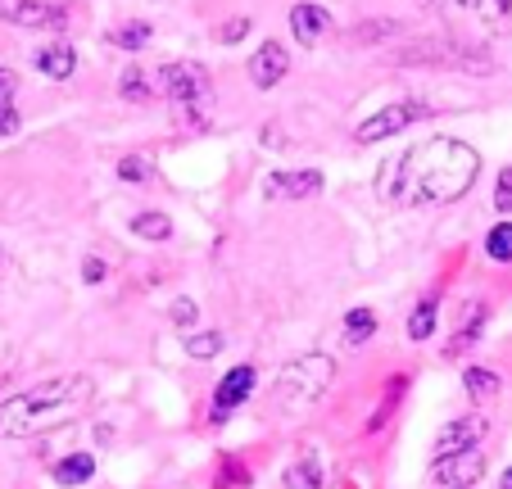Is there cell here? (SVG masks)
Returning a JSON list of instances; mask_svg holds the SVG:
<instances>
[{
	"mask_svg": "<svg viewBox=\"0 0 512 489\" xmlns=\"http://www.w3.org/2000/svg\"><path fill=\"white\" fill-rule=\"evenodd\" d=\"M481 177V150H472L458 136H435L381 168V195L399 209H431V204H454Z\"/></svg>",
	"mask_w": 512,
	"mask_h": 489,
	"instance_id": "cell-1",
	"label": "cell"
},
{
	"mask_svg": "<svg viewBox=\"0 0 512 489\" xmlns=\"http://www.w3.org/2000/svg\"><path fill=\"white\" fill-rule=\"evenodd\" d=\"M96 399V381L87 372H68V376H50L41 385H28V390L10 394L0 403V435L10 440H28V435L55 431V426H68L73 417H82Z\"/></svg>",
	"mask_w": 512,
	"mask_h": 489,
	"instance_id": "cell-2",
	"label": "cell"
},
{
	"mask_svg": "<svg viewBox=\"0 0 512 489\" xmlns=\"http://www.w3.org/2000/svg\"><path fill=\"white\" fill-rule=\"evenodd\" d=\"M331 381H336V358L331 354H300L290 358L286 367L277 372V381H272V417H304L313 408V403H322V394L331 390Z\"/></svg>",
	"mask_w": 512,
	"mask_h": 489,
	"instance_id": "cell-3",
	"label": "cell"
},
{
	"mask_svg": "<svg viewBox=\"0 0 512 489\" xmlns=\"http://www.w3.org/2000/svg\"><path fill=\"white\" fill-rule=\"evenodd\" d=\"M395 64H426V68H458V73H490L494 59L485 41L467 37H417L395 50Z\"/></svg>",
	"mask_w": 512,
	"mask_h": 489,
	"instance_id": "cell-4",
	"label": "cell"
},
{
	"mask_svg": "<svg viewBox=\"0 0 512 489\" xmlns=\"http://www.w3.org/2000/svg\"><path fill=\"white\" fill-rule=\"evenodd\" d=\"M155 82H159V96H164L173 109H182V105H200V100H209V96H213V77H209V68L195 64V59H168V64H159Z\"/></svg>",
	"mask_w": 512,
	"mask_h": 489,
	"instance_id": "cell-5",
	"label": "cell"
},
{
	"mask_svg": "<svg viewBox=\"0 0 512 489\" xmlns=\"http://www.w3.org/2000/svg\"><path fill=\"white\" fill-rule=\"evenodd\" d=\"M422 118H431V105H422V100H399V105H386V109H377L372 118H363V123L354 127V141L358 145L390 141V136L408 132V127L422 123Z\"/></svg>",
	"mask_w": 512,
	"mask_h": 489,
	"instance_id": "cell-6",
	"label": "cell"
},
{
	"mask_svg": "<svg viewBox=\"0 0 512 489\" xmlns=\"http://www.w3.org/2000/svg\"><path fill=\"white\" fill-rule=\"evenodd\" d=\"M0 19L14 23V28L59 32L73 23V5H59V0H0Z\"/></svg>",
	"mask_w": 512,
	"mask_h": 489,
	"instance_id": "cell-7",
	"label": "cell"
},
{
	"mask_svg": "<svg viewBox=\"0 0 512 489\" xmlns=\"http://www.w3.org/2000/svg\"><path fill=\"white\" fill-rule=\"evenodd\" d=\"M254 385H259V367H254V363H236L232 372L218 381V390H213V408H209L213 422H227V417H232L236 408H241V403L254 394Z\"/></svg>",
	"mask_w": 512,
	"mask_h": 489,
	"instance_id": "cell-8",
	"label": "cell"
},
{
	"mask_svg": "<svg viewBox=\"0 0 512 489\" xmlns=\"http://www.w3.org/2000/svg\"><path fill=\"white\" fill-rule=\"evenodd\" d=\"M485 471V453L481 449H467V453H449V458H435L431 462V480L435 489H472Z\"/></svg>",
	"mask_w": 512,
	"mask_h": 489,
	"instance_id": "cell-9",
	"label": "cell"
},
{
	"mask_svg": "<svg viewBox=\"0 0 512 489\" xmlns=\"http://www.w3.org/2000/svg\"><path fill=\"white\" fill-rule=\"evenodd\" d=\"M485 431H490V422H485L481 413L454 417V422H449L445 431L435 435V458H449V453H467V449H481Z\"/></svg>",
	"mask_w": 512,
	"mask_h": 489,
	"instance_id": "cell-10",
	"label": "cell"
},
{
	"mask_svg": "<svg viewBox=\"0 0 512 489\" xmlns=\"http://www.w3.org/2000/svg\"><path fill=\"white\" fill-rule=\"evenodd\" d=\"M286 73H290V50L281 46V41H259V50H254V59H250V82L254 87L272 91Z\"/></svg>",
	"mask_w": 512,
	"mask_h": 489,
	"instance_id": "cell-11",
	"label": "cell"
},
{
	"mask_svg": "<svg viewBox=\"0 0 512 489\" xmlns=\"http://www.w3.org/2000/svg\"><path fill=\"white\" fill-rule=\"evenodd\" d=\"M327 32H331V19H327V10H322V5H313V0L290 5V37L300 41V46H318Z\"/></svg>",
	"mask_w": 512,
	"mask_h": 489,
	"instance_id": "cell-12",
	"label": "cell"
},
{
	"mask_svg": "<svg viewBox=\"0 0 512 489\" xmlns=\"http://www.w3.org/2000/svg\"><path fill=\"white\" fill-rule=\"evenodd\" d=\"M322 173L318 168H300V173H272L268 177V195L272 200H313L322 191Z\"/></svg>",
	"mask_w": 512,
	"mask_h": 489,
	"instance_id": "cell-13",
	"label": "cell"
},
{
	"mask_svg": "<svg viewBox=\"0 0 512 489\" xmlns=\"http://www.w3.org/2000/svg\"><path fill=\"white\" fill-rule=\"evenodd\" d=\"M37 73L50 77V82H64V77H73V68H78V50H73V41H46V46L37 50Z\"/></svg>",
	"mask_w": 512,
	"mask_h": 489,
	"instance_id": "cell-14",
	"label": "cell"
},
{
	"mask_svg": "<svg viewBox=\"0 0 512 489\" xmlns=\"http://www.w3.org/2000/svg\"><path fill=\"white\" fill-rule=\"evenodd\" d=\"M50 476H55L64 489H78V485H87V480L96 476V458H91V453H68V458L55 462Z\"/></svg>",
	"mask_w": 512,
	"mask_h": 489,
	"instance_id": "cell-15",
	"label": "cell"
},
{
	"mask_svg": "<svg viewBox=\"0 0 512 489\" xmlns=\"http://www.w3.org/2000/svg\"><path fill=\"white\" fill-rule=\"evenodd\" d=\"M150 37H155V28L145 19H123V23H114V28L105 32V41L109 46H118V50H145L150 46Z\"/></svg>",
	"mask_w": 512,
	"mask_h": 489,
	"instance_id": "cell-16",
	"label": "cell"
},
{
	"mask_svg": "<svg viewBox=\"0 0 512 489\" xmlns=\"http://www.w3.org/2000/svg\"><path fill=\"white\" fill-rule=\"evenodd\" d=\"M14 91H19V77H14L10 68H0V141L23 127L19 109H14Z\"/></svg>",
	"mask_w": 512,
	"mask_h": 489,
	"instance_id": "cell-17",
	"label": "cell"
},
{
	"mask_svg": "<svg viewBox=\"0 0 512 489\" xmlns=\"http://www.w3.org/2000/svg\"><path fill=\"white\" fill-rule=\"evenodd\" d=\"M118 91H123V100H132V105H150V100L159 96V82H150V73L145 68H123V77H118Z\"/></svg>",
	"mask_w": 512,
	"mask_h": 489,
	"instance_id": "cell-18",
	"label": "cell"
},
{
	"mask_svg": "<svg viewBox=\"0 0 512 489\" xmlns=\"http://www.w3.org/2000/svg\"><path fill=\"white\" fill-rule=\"evenodd\" d=\"M399 37V23L395 19H368V23H354L345 32L349 46H377V41H395Z\"/></svg>",
	"mask_w": 512,
	"mask_h": 489,
	"instance_id": "cell-19",
	"label": "cell"
},
{
	"mask_svg": "<svg viewBox=\"0 0 512 489\" xmlns=\"http://www.w3.org/2000/svg\"><path fill=\"white\" fill-rule=\"evenodd\" d=\"M435 322H440V304H435V299H422V304L408 313V340H413V345H426V340L435 336Z\"/></svg>",
	"mask_w": 512,
	"mask_h": 489,
	"instance_id": "cell-20",
	"label": "cell"
},
{
	"mask_svg": "<svg viewBox=\"0 0 512 489\" xmlns=\"http://www.w3.org/2000/svg\"><path fill=\"white\" fill-rule=\"evenodd\" d=\"M281 485H286V489H322V485H327V476H322L318 458H300V462H290V467H286Z\"/></svg>",
	"mask_w": 512,
	"mask_h": 489,
	"instance_id": "cell-21",
	"label": "cell"
},
{
	"mask_svg": "<svg viewBox=\"0 0 512 489\" xmlns=\"http://www.w3.org/2000/svg\"><path fill=\"white\" fill-rule=\"evenodd\" d=\"M377 336V313L372 308H349L345 313V345H368Z\"/></svg>",
	"mask_w": 512,
	"mask_h": 489,
	"instance_id": "cell-22",
	"label": "cell"
},
{
	"mask_svg": "<svg viewBox=\"0 0 512 489\" xmlns=\"http://www.w3.org/2000/svg\"><path fill=\"white\" fill-rule=\"evenodd\" d=\"M223 345H227L223 331H191V336H186V354H191L195 363H209V358H218V354H223Z\"/></svg>",
	"mask_w": 512,
	"mask_h": 489,
	"instance_id": "cell-23",
	"label": "cell"
},
{
	"mask_svg": "<svg viewBox=\"0 0 512 489\" xmlns=\"http://www.w3.org/2000/svg\"><path fill=\"white\" fill-rule=\"evenodd\" d=\"M132 231L141 240H168V236H173V218H168V213H136Z\"/></svg>",
	"mask_w": 512,
	"mask_h": 489,
	"instance_id": "cell-24",
	"label": "cell"
},
{
	"mask_svg": "<svg viewBox=\"0 0 512 489\" xmlns=\"http://www.w3.org/2000/svg\"><path fill=\"white\" fill-rule=\"evenodd\" d=\"M463 385H467V394H472L476 403H481V399H494V394H499V376H494L490 367H467V372H463Z\"/></svg>",
	"mask_w": 512,
	"mask_h": 489,
	"instance_id": "cell-25",
	"label": "cell"
},
{
	"mask_svg": "<svg viewBox=\"0 0 512 489\" xmlns=\"http://www.w3.org/2000/svg\"><path fill=\"white\" fill-rule=\"evenodd\" d=\"M485 254L494 263H512V222H499V227L485 236Z\"/></svg>",
	"mask_w": 512,
	"mask_h": 489,
	"instance_id": "cell-26",
	"label": "cell"
},
{
	"mask_svg": "<svg viewBox=\"0 0 512 489\" xmlns=\"http://www.w3.org/2000/svg\"><path fill=\"white\" fill-rule=\"evenodd\" d=\"M173 114H177V127H186V132H204V127L213 123L209 100H200V105H182V109H173Z\"/></svg>",
	"mask_w": 512,
	"mask_h": 489,
	"instance_id": "cell-27",
	"label": "cell"
},
{
	"mask_svg": "<svg viewBox=\"0 0 512 489\" xmlns=\"http://www.w3.org/2000/svg\"><path fill=\"white\" fill-rule=\"evenodd\" d=\"M245 480H250V471H245V462L223 458V467H218V480H213V485H218V489H241Z\"/></svg>",
	"mask_w": 512,
	"mask_h": 489,
	"instance_id": "cell-28",
	"label": "cell"
},
{
	"mask_svg": "<svg viewBox=\"0 0 512 489\" xmlns=\"http://www.w3.org/2000/svg\"><path fill=\"white\" fill-rule=\"evenodd\" d=\"M118 177H123V182H150V177H155V168H150V163L141 159V154H127L123 163H118Z\"/></svg>",
	"mask_w": 512,
	"mask_h": 489,
	"instance_id": "cell-29",
	"label": "cell"
},
{
	"mask_svg": "<svg viewBox=\"0 0 512 489\" xmlns=\"http://www.w3.org/2000/svg\"><path fill=\"white\" fill-rule=\"evenodd\" d=\"M168 317H173V326H182L186 336L195 331V317H200V308H195V299H173V308H168Z\"/></svg>",
	"mask_w": 512,
	"mask_h": 489,
	"instance_id": "cell-30",
	"label": "cell"
},
{
	"mask_svg": "<svg viewBox=\"0 0 512 489\" xmlns=\"http://www.w3.org/2000/svg\"><path fill=\"white\" fill-rule=\"evenodd\" d=\"M250 28H254V23L245 19V14H236V19H227L223 28H218V41H223V46H236V41L250 37Z\"/></svg>",
	"mask_w": 512,
	"mask_h": 489,
	"instance_id": "cell-31",
	"label": "cell"
},
{
	"mask_svg": "<svg viewBox=\"0 0 512 489\" xmlns=\"http://www.w3.org/2000/svg\"><path fill=\"white\" fill-rule=\"evenodd\" d=\"M494 209H499L503 218H512V163L499 173V186H494Z\"/></svg>",
	"mask_w": 512,
	"mask_h": 489,
	"instance_id": "cell-32",
	"label": "cell"
},
{
	"mask_svg": "<svg viewBox=\"0 0 512 489\" xmlns=\"http://www.w3.org/2000/svg\"><path fill=\"white\" fill-rule=\"evenodd\" d=\"M82 277H87L91 286H96V281H105V263H100V259H87V263H82Z\"/></svg>",
	"mask_w": 512,
	"mask_h": 489,
	"instance_id": "cell-33",
	"label": "cell"
},
{
	"mask_svg": "<svg viewBox=\"0 0 512 489\" xmlns=\"http://www.w3.org/2000/svg\"><path fill=\"white\" fill-rule=\"evenodd\" d=\"M499 489H512V467L503 471V480H499Z\"/></svg>",
	"mask_w": 512,
	"mask_h": 489,
	"instance_id": "cell-34",
	"label": "cell"
}]
</instances>
